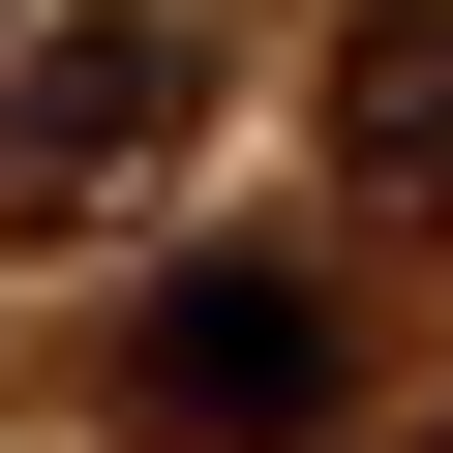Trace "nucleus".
Listing matches in <instances>:
<instances>
[{
	"mask_svg": "<svg viewBox=\"0 0 453 453\" xmlns=\"http://www.w3.org/2000/svg\"><path fill=\"white\" fill-rule=\"evenodd\" d=\"M181 121H211V31H181V0H91V31L0 61V211H121Z\"/></svg>",
	"mask_w": 453,
	"mask_h": 453,
	"instance_id": "obj_1",
	"label": "nucleus"
},
{
	"mask_svg": "<svg viewBox=\"0 0 453 453\" xmlns=\"http://www.w3.org/2000/svg\"><path fill=\"white\" fill-rule=\"evenodd\" d=\"M121 423H151V453H303V423H333V303H303V273H181V303L121 333Z\"/></svg>",
	"mask_w": 453,
	"mask_h": 453,
	"instance_id": "obj_2",
	"label": "nucleus"
},
{
	"mask_svg": "<svg viewBox=\"0 0 453 453\" xmlns=\"http://www.w3.org/2000/svg\"><path fill=\"white\" fill-rule=\"evenodd\" d=\"M333 181L393 211V242H453V0H363L333 31Z\"/></svg>",
	"mask_w": 453,
	"mask_h": 453,
	"instance_id": "obj_3",
	"label": "nucleus"
}]
</instances>
